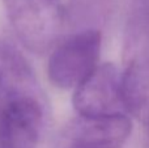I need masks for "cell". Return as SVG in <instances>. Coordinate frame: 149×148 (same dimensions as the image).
I'll return each mask as SVG.
<instances>
[{
  "label": "cell",
  "mask_w": 149,
  "mask_h": 148,
  "mask_svg": "<svg viewBox=\"0 0 149 148\" xmlns=\"http://www.w3.org/2000/svg\"><path fill=\"white\" fill-rule=\"evenodd\" d=\"M122 96L127 114L149 128V8L128 18L123 41Z\"/></svg>",
  "instance_id": "obj_1"
},
{
  "label": "cell",
  "mask_w": 149,
  "mask_h": 148,
  "mask_svg": "<svg viewBox=\"0 0 149 148\" xmlns=\"http://www.w3.org/2000/svg\"><path fill=\"white\" fill-rule=\"evenodd\" d=\"M20 42L34 54H43L55 46L64 12L59 0H3Z\"/></svg>",
  "instance_id": "obj_2"
},
{
  "label": "cell",
  "mask_w": 149,
  "mask_h": 148,
  "mask_svg": "<svg viewBox=\"0 0 149 148\" xmlns=\"http://www.w3.org/2000/svg\"><path fill=\"white\" fill-rule=\"evenodd\" d=\"M102 45L100 30L72 31L54 47L47 63V76L60 89H76L98 67Z\"/></svg>",
  "instance_id": "obj_3"
},
{
  "label": "cell",
  "mask_w": 149,
  "mask_h": 148,
  "mask_svg": "<svg viewBox=\"0 0 149 148\" xmlns=\"http://www.w3.org/2000/svg\"><path fill=\"white\" fill-rule=\"evenodd\" d=\"M72 102L81 117L127 114L122 96V71L111 63L100 64L74 89Z\"/></svg>",
  "instance_id": "obj_4"
},
{
  "label": "cell",
  "mask_w": 149,
  "mask_h": 148,
  "mask_svg": "<svg viewBox=\"0 0 149 148\" xmlns=\"http://www.w3.org/2000/svg\"><path fill=\"white\" fill-rule=\"evenodd\" d=\"M43 118L42 94H8L1 119V148H34Z\"/></svg>",
  "instance_id": "obj_5"
},
{
  "label": "cell",
  "mask_w": 149,
  "mask_h": 148,
  "mask_svg": "<svg viewBox=\"0 0 149 148\" xmlns=\"http://www.w3.org/2000/svg\"><path fill=\"white\" fill-rule=\"evenodd\" d=\"M132 131L127 114L79 117L65 130L68 148H120Z\"/></svg>",
  "instance_id": "obj_6"
},
{
  "label": "cell",
  "mask_w": 149,
  "mask_h": 148,
  "mask_svg": "<svg viewBox=\"0 0 149 148\" xmlns=\"http://www.w3.org/2000/svg\"><path fill=\"white\" fill-rule=\"evenodd\" d=\"M0 76L8 94H42L34 71L8 38L0 39Z\"/></svg>",
  "instance_id": "obj_7"
},
{
  "label": "cell",
  "mask_w": 149,
  "mask_h": 148,
  "mask_svg": "<svg viewBox=\"0 0 149 148\" xmlns=\"http://www.w3.org/2000/svg\"><path fill=\"white\" fill-rule=\"evenodd\" d=\"M115 9V0H67L64 21L73 31L102 30Z\"/></svg>",
  "instance_id": "obj_8"
},
{
  "label": "cell",
  "mask_w": 149,
  "mask_h": 148,
  "mask_svg": "<svg viewBox=\"0 0 149 148\" xmlns=\"http://www.w3.org/2000/svg\"><path fill=\"white\" fill-rule=\"evenodd\" d=\"M7 105V92H5L4 84H3L1 76H0V148H1V119L4 114V109Z\"/></svg>",
  "instance_id": "obj_9"
},
{
  "label": "cell",
  "mask_w": 149,
  "mask_h": 148,
  "mask_svg": "<svg viewBox=\"0 0 149 148\" xmlns=\"http://www.w3.org/2000/svg\"><path fill=\"white\" fill-rule=\"evenodd\" d=\"M140 3H141L144 7H149V0H139Z\"/></svg>",
  "instance_id": "obj_10"
},
{
  "label": "cell",
  "mask_w": 149,
  "mask_h": 148,
  "mask_svg": "<svg viewBox=\"0 0 149 148\" xmlns=\"http://www.w3.org/2000/svg\"><path fill=\"white\" fill-rule=\"evenodd\" d=\"M148 148H149V128H148Z\"/></svg>",
  "instance_id": "obj_11"
}]
</instances>
